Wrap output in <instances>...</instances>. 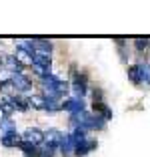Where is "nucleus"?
I'll return each mask as SVG.
<instances>
[{"label": "nucleus", "mask_w": 150, "mask_h": 157, "mask_svg": "<svg viewBox=\"0 0 150 157\" xmlns=\"http://www.w3.org/2000/svg\"><path fill=\"white\" fill-rule=\"evenodd\" d=\"M94 113L98 117H102L104 121H110V119H112V109H110L104 101H102V103H94Z\"/></svg>", "instance_id": "13"}, {"label": "nucleus", "mask_w": 150, "mask_h": 157, "mask_svg": "<svg viewBox=\"0 0 150 157\" xmlns=\"http://www.w3.org/2000/svg\"><path fill=\"white\" fill-rule=\"evenodd\" d=\"M10 101H12V105H14V109H16V111H22V113L30 111V103H28V95H26V97H24V95H16V97H12Z\"/></svg>", "instance_id": "11"}, {"label": "nucleus", "mask_w": 150, "mask_h": 157, "mask_svg": "<svg viewBox=\"0 0 150 157\" xmlns=\"http://www.w3.org/2000/svg\"><path fill=\"white\" fill-rule=\"evenodd\" d=\"M20 151H22L24 157H38V147H34V145H28V143H20Z\"/></svg>", "instance_id": "16"}, {"label": "nucleus", "mask_w": 150, "mask_h": 157, "mask_svg": "<svg viewBox=\"0 0 150 157\" xmlns=\"http://www.w3.org/2000/svg\"><path fill=\"white\" fill-rule=\"evenodd\" d=\"M62 139H64V133L58 129H48L44 133V145H48L50 149H54V151H58L60 145H62Z\"/></svg>", "instance_id": "4"}, {"label": "nucleus", "mask_w": 150, "mask_h": 157, "mask_svg": "<svg viewBox=\"0 0 150 157\" xmlns=\"http://www.w3.org/2000/svg\"><path fill=\"white\" fill-rule=\"evenodd\" d=\"M140 69H142V83L150 85V63H140Z\"/></svg>", "instance_id": "18"}, {"label": "nucleus", "mask_w": 150, "mask_h": 157, "mask_svg": "<svg viewBox=\"0 0 150 157\" xmlns=\"http://www.w3.org/2000/svg\"><path fill=\"white\" fill-rule=\"evenodd\" d=\"M14 56H16V60H18L20 65H32V55L30 52H26L24 48H20V46H16V51H14Z\"/></svg>", "instance_id": "15"}, {"label": "nucleus", "mask_w": 150, "mask_h": 157, "mask_svg": "<svg viewBox=\"0 0 150 157\" xmlns=\"http://www.w3.org/2000/svg\"><path fill=\"white\" fill-rule=\"evenodd\" d=\"M134 46H136L138 52H144V51H148L150 40H148V38H136V40H134Z\"/></svg>", "instance_id": "19"}, {"label": "nucleus", "mask_w": 150, "mask_h": 157, "mask_svg": "<svg viewBox=\"0 0 150 157\" xmlns=\"http://www.w3.org/2000/svg\"><path fill=\"white\" fill-rule=\"evenodd\" d=\"M28 103H30L32 109H36V111H44L46 109V99L42 95H28Z\"/></svg>", "instance_id": "14"}, {"label": "nucleus", "mask_w": 150, "mask_h": 157, "mask_svg": "<svg viewBox=\"0 0 150 157\" xmlns=\"http://www.w3.org/2000/svg\"><path fill=\"white\" fill-rule=\"evenodd\" d=\"M58 151L62 153L64 157H72L74 155V139H72V135H70V133H64L62 145H60Z\"/></svg>", "instance_id": "9"}, {"label": "nucleus", "mask_w": 150, "mask_h": 157, "mask_svg": "<svg viewBox=\"0 0 150 157\" xmlns=\"http://www.w3.org/2000/svg\"><path fill=\"white\" fill-rule=\"evenodd\" d=\"M54 155H56V151L50 149L48 145H40L38 147V157H54Z\"/></svg>", "instance_id": "20"}, {"label": "nucleus", "mask_w": 150, "mask_h": 157, "mask_svg": "<svg viewBox=\"0 0 150 157\" xmlns=\"http://www.w3.org/2000/svg\"><path fill=\"white\" fill-rule=\"evenodd\" d=\"M10 83L14 85V89L22 95V93H28L32 89V78H28L24 73H18V75H8Z\"/></svg>", "instance_id": "3"}, {"label": "nucleus", "mask_w": 150, "mask_h": 157, "mask_svg": "<svg viewBox=\"0 0 150 157\" xmlns=\"http://www.w3.org/2000/svg\"><path fill=\"white\" fill-rule=\"evenodd\" d=\"M128 78H130L134 85H142V69H140V63H134V65L128 67Z\"/></svg>", "instance_id": "12"}, {"label": "nucleus", "mask_w": 150, "mask_h": 157, "mask_svg": "<svg viewBox=\"0 0 150 157\" xmlns=\"http://www.w3.org/2000/svg\"><path fill=\"white\" fill-rule=\"evenodd\" d=\"M70 89H72V97L82 99L84 95H86V91H88V78L84 77V75H76V77L72 78Z\"/></svg>", "instance_id": "5"}, {"label": "nucleus", "mask_w": 150, "mask_h": 157, "mask_svg": "<svg viewBox=\"0 0 150 157\" xmlns=\"http://www.w3.org/2000/svg\"><path fill=\"white\" fill-rule=\"evenodd\" d=\"M0 67L8 71V75H18L24 71V65H20L14 55H0Z\"/></svg>", "instance_id": "2"}, {"label": "nucleus", "mask_w": 150, "mask_h": 157, "mask_svg": "<svg viewBox=\"0 0 150 157\" xmlns=\"http://www.w3.org/2000/svg\"><path fill=\"white\" fill-rule=\"evenodd\" d=\"M0 143L4 145V147H20V143H22V135L16 133V131L6 133V135L0 137Z\"/></svg>", "instance_id": "8"}, {"label": "nucleus", "mask_w": 150, "mask_h": 157, "mask_svg": "<svg viewBox=\"0 0 150 157\" xmlns=\"http://www.w3.org/2000/svg\"><path fill=\"white\" fill-rule=\"evenodd\" d=\"M0 129H2V135H6V133H12V131H16V129H14V123H12V119H0Z\"/></svg>", "instance_id": "17"}, {"label": "nucleus", "mask_w": 150, "mask_h": 157, "mask_svg": "<svg viewBox=\"0 0 150 157\" xmlns=\"http://www.w3.org/2000/svg\"><path fill=\"white\" fill-rule=\"evenodd\" d=\"M16 111L8 97H0V119H10L12 113Z\"/></svg>", "instance_id": "10"}, {"label": "nucleus", "mask_w": 150, "mask_h": 157, "mask_svg": "<svg viewBox=\"0 0 150 157\" xmlns=\"http://www.w3.org/2000/svg\"><path fill=\"white\" fill-rule=\"evenodd\" d=\"M22 141L28 145H34V147H40V145H44V131H40L38 127H28L22 133Z\"/></svg>", "instance_id": "1"}, {"label": "nucleus", "mask_w": 150, "mask_h": 157, "mask_svg": "<svg viewBox=\"0 0 150 157\" xmlns=\"http://www.w3.org/2000/svg\"><path fill=\"white\" fill-rule=\"evenodd\" d=\"M60 109L66 111V113H70V115H76V113L84 111V101L78 99V97H68L62 105H60Z\"/></svg>", "instance_id": "7"}, {"label": "nucleus", "mask_w": 150, "mask_h": 157, "mask_svg": "<svg viewBox=\"0 0 150 157\" xmlns=\"http://www.w3.org/2000/svg\"><path fill=\"white\" fill-rule=\"evenodd\" d=\"M94 149H96V141L90 139V137H84V139H80V141L74 143V155L76 157H84L90 151H94Z\"/></svg>", "instance_id": "6"}]
</instances>
